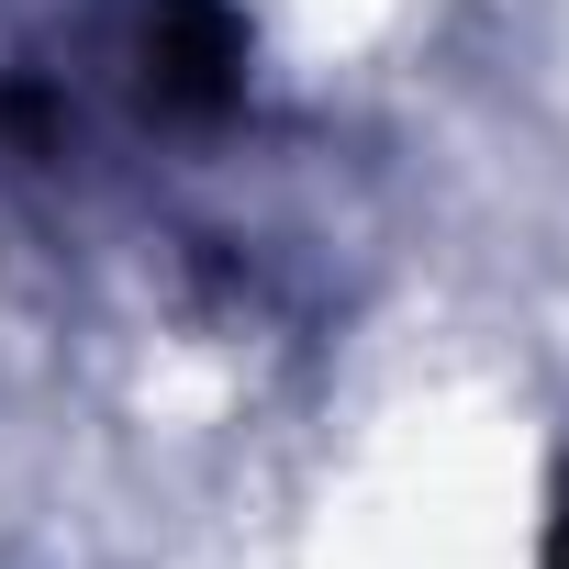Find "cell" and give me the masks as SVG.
<instances>
[{
    "mask_svg": "<svg viewBox=\"0 0 569 569\" xmlns=\"http://www.w3.org/2000/svg\"><path fill=\"white\" fill-rule=\"evenodd\" d=\"M302 569H547L536 425L480 380L380 402L313 491Z\"/></svg>",
    "mask_w": 569,
    "mask_h": 569,
    "instance_id": "obj_1",
    "label": "cell"
},
{
    "mask_svg": "<svg viewBox=\"0 0 569 569\" xmlns=\"http://www.w3.org/2000/svg\"><path fill=\"white\" fill-rule=\"evenodd\" d=\"M413 12H425V0H246V23L279 57H302V68H347V57L391 46Z\"/></svg>",
    "mask_w": 569,
    "mask_h": 569,
    "instance_id": "obj_2",
    "label": "cell"
}]
</instances>
